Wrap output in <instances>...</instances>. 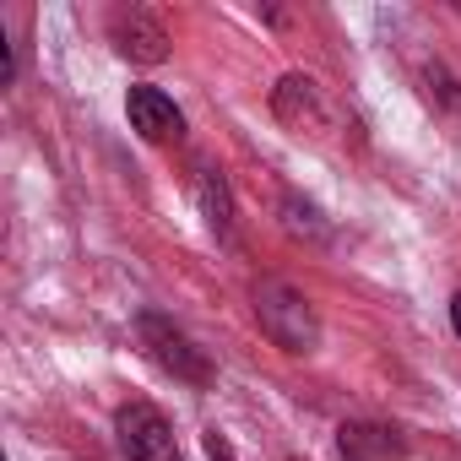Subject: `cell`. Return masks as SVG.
Wrapping results in <instances>:
<instances>
[{"instance_id": "3957f363", "label": "cell", "mask_w": 461, "mask_h": 461, "mask_svg": "<svg viewBox=\"0 0 461 461\" xmlns=\"http://www.w3.org/2000/svg\"><path fill=\"white\" fill-rule=\"evenodd\" d=\"M114 434H120L125 461H179V439H174L168 418H163L152 402H131V407H120Z\"/></svg>"}, {"instance_id": "5b68a950", "label": "cell", "mask_w": 461, "mask_h": 461, "mask_svg": "<svg viewBox=\"0 0 461 461\" xmlns=\"http://www.w3.org/2000/svg\"><path fill=\"white\" fill-rule=\"evenodd\" d=\"M114 50L125 60H136V66H158V60H168V33L141 6L136 12H114Z\"/></svg>"}, {"instance_id": "9c48e42d", "label": "cell", "mask_w": 461, "mask_h": 461, "mask_svg": "<svg viewBox=\"0 0 461 461\" xmlns=\"http://www.w3.org/2000/svg\"><path fill=\"white\" fill-rule=\"evenodd\" d=\"M283 212H288V234H326V222H321V212H315L310 201L288 195V201H283Z\"/></svg>"}, {"instance_id": "277c9868", "label": "cell", "mask_w": 461, "mask_h": 461, "mask_svg": "<svg viewBox=\"0 0 461 461\" xmlns=\"http://www.w3.org/2000/svg\"><path fill=\"white\" fill-rule=\"evenodd\" d=\"M125 114H131V131L141 141H179L185 136V114L168 93L158 87H131L125 93Z\"/></svg>"}, {"instance_id": "6da1fadb", "label": "cell", "mask_w": 461, "mask_h": 461, "mask_svg": "<svg viewBox=\"0 0 461 461\" xmlns=\"http://www.w3.org/2000/svg\"><path fill=\"white\" fill-rule=\"evenodd\" d=\"M256 321H261L267 342L283 348V353H315V342H321L315 304L294 283H283V277H267L256 288Z\"/></svg>"}, {"instance_id": "8992f818", "label": "cell", "mask_w": 461, "mask_h": 461, "mask_svg": "<svg viewBox=\"0 0 461 461\" xmlns=\"http://www.w3.org/2000/svg\"><path fill=\"white\" fill-rule=\"evenodd\" d=\"M337 456L342 461H402L407 439L391 423H342L337 429Z\"/></svg>"}, {"instance_id": "30bf717a", "label": "cell", "mask_w": 461, "mask_h": 461, "mask_svg": "<svg viewBox=\"0 0 461 461\" xmlns=\"http://www.w3.org/2000/svg\"><path fill=\"white\" fill-rule=\"evenodd\" d=\"M206 456H212V461H234V450H228V439H222L217 429H206Z\"/></svg>"}, {"instance_id": "52a82bcc", "label": "cell", "mask_w": 461, "mask_h": 461, "mask_svg": "<svg viewBox=\"0 0 461 461\" xmlns=\"http://www.w3.org/2000/svg\"><path fill=\"white\" fill-rule=\"evenodd\" d=\"M195 201H201V217H206V228L228 245L234 240V195H228V185H222V174L217 168H201V179H195Z\"/></svg>"}, {"instance_id": "7a4b0ae2", "label": "cell", "mask_w": 461, "mask_h": 461, "mask_svg": "<svg viewBox=\"0 0 461 461\" xmlns=\"http://www.w3.org/2000/svg\"><path fill=\"white\" fill-rule=\"evenodd\" d=\"M136 337H141L147 358H152L163 375H174V380H185V385H212V364H206V353H201L174 321H163V315H141V321H136Z\"/></svg>"}, {"instance_id": "ba28073f", "label": "cell", "mask_w": 461, "mask_h": 461, "mask_svg": "<svg viewBox=\"0 0 461 461\" xmlns=\"http://www.w3.org/2000/svg\"><path fill=\"white\" fill-rule=\"evenodd\" d=\"M272 109H277L283 125H299V131H304V120L321 114V93H315V82H310L304 71H288V77L277 82V93H272Z\"/></svg>"}, {"instance_id": "8fae6325", "label": "cell", "mask_w": 461, "mask_h": 461, "mask_svg": "<svg viewBox=\"0 0 461 461\" xmlns=\"http://www.w3.org/2000/svg\"><path fill=\"white\" fill-rule=\"evenodd\" d=\"M450 326H456V337H461V294L450 299Z\"/></svg>"}]
</instances>
